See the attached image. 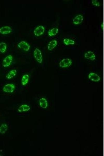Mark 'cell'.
<instances>
[{
  "label": "cell",
  "mask_w": 104,
  "mask_h": 156,
  "mask_svg": "<svg viewBox=\"0 0 104 156\" xmlns=\"http://www.w3.org/2000/svg\"><path fill=\"white\" fill-rule=\"evenodd\" d=\"M17 74L16 70H12L8 73L6 76V78L8 79H11L16 75Z\"/></svg>",
  "instance_id": "9a60e30c"
},
{
  "label": "cell",
  "mask_w": 104,
  "mask_h": 156,
  "mask_svg": "<svg viewBox=\"0 0 104 156\" xmlns=\"http://www.w3.org/2000/svg\"><path fill=\"white\" fill-rule=\"evenodd\" d=\"M57 45V41L55 40H52L50 42L48 46L49 50L51 51L53 50Z\"/></svg>",
  "instance_id": "4fadbf2b"
},
{
  "label": "cell",
  "mask_w": 104,
  "mask_h": 156,
  "mask_svg": "<svg viewBox=\"0 0 104 156\" xmlns=\"http://www.w3.org/2000/svg\"><path fill=\"white\" fill-rule=\"evenodd\" d=\"M45 28L43 26H39L34 30V33L35 36H39L42 35L44 33Z\"/></svg>",
  "instance_id": "8992f818"
},
{
  "label": "cell",
  "mask_w": 104,
  "mask_h": 156,
  "mask_svg": "<svg viewBox=\"0 0 104 156\" xmlns=\"http://www.w3.org/2000/svg\"><path fill=\"white\" fill-rule=\"evenodd\" d=\"M84 20V18L82 15L80 14L78 15L75 17L73 20V23L75 25H78L81 23Z\"/></svg>",
  "instance_id": "30bf717a"
},
{
  "label": "cell",
  "mask_w": 104,
  "mask_h": 156,
  "mask_svg": "<svg viewBox=\"0 0 104 156\" xmlns=\"http://www.w3.org/2000/svg\"><path fill=\"white\" fill-rule=\"evenodd\" d=\"M7 49L6 44L4 42L0 43V52L4 53L6 51Z\"/></svg>",
  "instance_id": "ac0fdd59"
},
{
  "label": "cell",
  "mask_w": 104,
  "mask_h": 156,
  "mask_svg": "<svg viewBox=\"0 0 104 156\" xmlns=\"http://www.w3.org/2000/svg\"><path fill=\"white\" fill-rule=\"evenodd\" d=\"M12 29L8 26H5L0 28V33L3 35L11 33Z\"/></svg>",
  "instance_id": "52a82bcc"
},
{
  "label": "cell",
  "mask_w": 104,
  "mask_h": 156,
  "mask_svg": "<svg viewBox=\"0 0 104 156\" xmlns=\"http://www.w3.org/2000/svg\"><path fill=\"white\" fill-rule=\"evenodd\" d=\"M8 129V125L6 124H2L0 126V133L3 134L7 131Z\"/></svg>",
  "instance_id": "5bb4252c"
},
{
  "label": "cell",
  "mask_w": 104,
  "mask_h": 156,
  "mask_svg": "<svg viewBox=\"0 0 104 156\" xmlns=\"http://www.w3.org/2000/svg\"><path fill=\"white\" fill-rule=\"evenodd\" d=\"M18 47L26 51H28L30 49V45L25 41H21L18 44Z\"/></svg>",
  "instance_id": "5b68a950"
},
{
  "label": "cell",
  "mask_w": 104,
  "mask_h": 156,
  "mask_svg": "<svg viewBox=\"0 0 104 156\" xmlns=\"http://www.w3.org/2000/svg\"><path fill=\"white\" fill-rule=\"evenodd\" d=\"M34 55L35 58L38 63H42L43 57L41 51L38 49H36L34 51Z\"/></svg>",
  "instance_id": "6da1fadb"
},
{
  "label": "cell",
  "mask_w": 104,
  "mask_h": 156,
  "mask_svg": "<svg viewBox=\"0 0 104 156\" xmlns=\"http://www.w3.org/2000/svg\"><path fill=\"white\" fill-rule=\"evenodd\" d=\"M40 105L43 108H45L48 106V103L46 99L44 98H42L39 101Z\"/></svg>",
  "instance_id": "7c38bea8"
},
{
  "label": "cell",
  "mask_w": 104,
  "mask_h": 156,
  "mask_svg": "<svg viewBox=\"0 0 104 156\" xmlns=\"http://www.w3.org/2000/svg\"><path fill=\"white\" fill-rule=\"evenodd\" d=\"M92 3L93 5L95 6L99 7L100 6V3L97 0H92Z\"/></svg>",
  "instance_id": "ffe728a7"
},
{
  "label": "cell",
  "mask_w": 104,
  "mask_h": 156,
  "mask_svg": "<svg viewBox=\"0 0 104 156\" xmlns=\"http://www.w3.org/2000/svg\"><path fill=\"white\" fill-rule=\"evenodd\" d=\"M58 32L59 29L58 28H54L49 30L48 34L50 36H53L56 35Z\"/></svg>",
  "instance_id": "2e32d148"
},
{
  "label": "cell",
  "mask_w": 104,
  "mask_h": 156,
  "mask_svg": "<svg viewBox=\"0 0 104 156\" xmlns=\"http://www.w3.org/2000/svg\"><path fill=\"white\" fill-rule=\"evenodd\" d=\"M15 89V86L12 84H8L5 85L3 88L4 92L6 93H12Z\"/></svg>",
  "instance_id": "277c9868"
},
{
  "label": "cell",
  "mask_w": 104,
  "mask_h": 156,
  "mask_svg": "<svg viewBox=\"0 0 104 156\" xmlns=\"http://www.w3.org/2000/svg\"><path fill=\"white\" fill-rule=\"evenodd\" d=\"M72 61L70 59L66 58L62 60L59 62V65L62 68H66L72 65Z\"/></svg>",
  "instance_id": "3957f363"
},
{
  "label": "cell",
  "mask_w": 104,
  "mask_h": 156,
  "mask_svg": "<svg viewBox=\"0 0 104 156\" xmlns=\"http://www.w3.org/2000/svg\"><path fill=\"white\" fill-rule=\"evenodd\" d=\"M30 107L27 104H23L20 106L18 109V111L20 112H27L29 111Z\"/></svg>",
  "instance_id": "8fae6325"
},
{
  "label": "cell",
  "mask_w": 104,
  "mask_h": 156,
  "mask_svg": "<svg viewBox=\"0 0 104 156\" xmlns=\"http://www.w3.org/2000/svg\"><path fill=\"white\" fill-rule=\"evenodd\" d=\"M29 80V76L27 74H25L23 76L22 79V84L24 86L26 85Z\"/></svg>",
  "instance_id": "e0dca14e"
},
{
  "label": "cell",
  "mask_w": 104,
  "mask_h": 156,
  "mask_svg": "<svg viewBox=\"0 0 104 156\" xmlns=\"http://www.w3.org/2000/svg\"><path fill=\"white\" fill-rule=\"evenodd\" d=\"M13 60V56L11 55H8L3 60L2 65L4 67H8L11 64Z\"/></svg>",
  "instance_id": "7a4b0ae2"
},
{
  "label": "cell",
  "mask_w": 104,
  "mask_h": 156,
  "mask_svg": "<svg viewBox=\"0 0 104 156\" xmlns=\"http://www.w3.org/2000/svg\"><path fill=\"white\" fill-rule=\"evenodd\" d=\"M88 77L90 80L93 81L98 82L101 80L100 77L95 73H90L88 75Z\"/></svg>",
  "instance_id": "ba28073f"
},
{
  "label": "cell",
  "mask_w": 104,
  "mask_h": 156,
  "mask_svg": "<svg viewBox=\"0 0 104 156\" xmlns=\"http://www.w3.org/2000/svg\"><path fill=\"white\" fill-rule=\"evenodd\" d=\"M84 57L86 59L92 61L94 60L96 58V56L93 52L88 51L85 53Z\"/></svg>",
  "instance_id": "9c48e42d"
},
{
  "label": "cell",
  "mask_w": 104,
  "mask_h": 156,
  "mask_svg": "<svg viewBox=\"0 0 104 156\" xmlns=\"http://www.w3.org/2000/svg\"><path fill=\"white\" fill-rule=\"evenodd\" d=\"M63 43L67 45H73L75 44V42L74 40L68 38L64 39L63 40Z\"/></svg>",
  "instance_id": "d6986e66"
}]
</instances>
